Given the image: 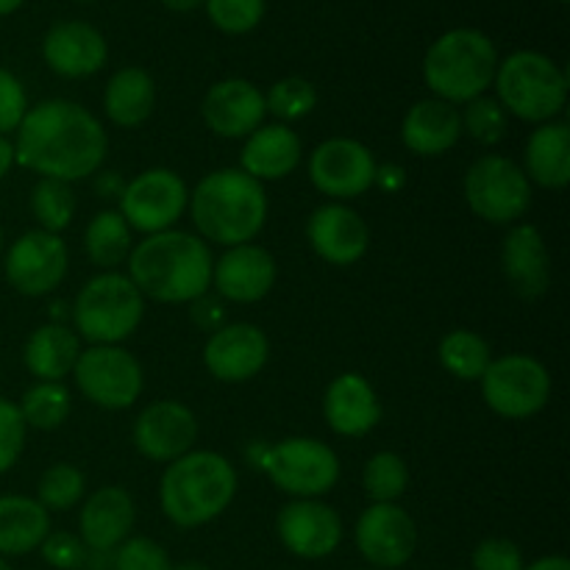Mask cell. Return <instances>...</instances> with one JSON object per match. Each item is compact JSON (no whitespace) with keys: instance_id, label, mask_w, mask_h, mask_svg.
I'll return each instance as SVG.
<instances>
[{"instance_id":"obj_34","label":"cell","mask_w":570,"mask_h":570,"mask_svg":"<svg viewBox=\"0 0 570 570\" xmlns=\"http://www.w3.org/2000/svg\"><path fill=\"white\" fill-rule=\"evenodd\" d=\"M17 406H20L26 426L50 432V429H59L70 417V390L61 382H37L31 390H26Z\"/></svg>"},{"instance_id":"obj_15","label":"cell","mask_w":570,"mask_h":570,"mask_svg":"<svg viewBox=\"0 0 570 570\" xmlns=\"http://www.w3.org/2000/svg\"><path fill=\"white\" fill-rule=\"evenodd\" d=\"M356 549L371 566L395 570L412 560L417 549V527L399 504H373L356 521Z\"/></svg>"},{"instance_id":"obj_44","label":"cell","mask_w":570,"mask_h":570,"mask_svg":"<svg viewBox=\"0 0 570 570\" xmlns=\"http://www.w3.org/2000/svg\"><path fill=\"white\" fill-rule=\"evenodd\" d=\"M28 111V95L14 72L0 67V137L17 131Z\"/></svg>"},{"instance_id":"obj_55","label":"cell","mask_w":570,"mask_h":570,"mask_svg":"<svg viewBox=\"0 0 570 570\" xmlns=\"http://www.w3.org/2000/svg\"><path fill=\"white\" fill-rule=\"evenodd\" d=\"M0 250H3V232H0Z\"/></svg>"},{"instance_id":"obj_46","label":"cell","mask_w":570,"mask_h":570,"mask_svg":"<svg viewBox=\"0 0 570 570\" xmlns=\"http://www.w3.org/2000/svg\"><path fill=\"white\" fill-rule=\"evenodd\" d=\"M189 306H193V309H189V317H193V323L200 328V332L212 334L220 326H226V309H223V301L209 298V293L195 298Z\"/></svg>"},{"instance_id":"obj_19","label":"cell","mask_w":570,"mask_h":570,"mask_svg":"<svg viewBox=\"0 0 570 570\" xmlns=\"http://www.w3.org/2000/svg\"><path fill=\"white\" fill-rule=\"evenodd\" d=\"M206 128L223 139H248L267 115L265 95L245 78H223L206 92L200 106Z\"/></svg>"},{"instance_id":"obj_41","label":"cell","mask_w":570,"mask_h":570,"mask_svg":"<svg viewBox=\"0 0 570 570\" xmlns=\"http://www.w3.org/2000/svg\"><path fill=\"white\" fill-rule=\"evenodd\" d=\"M170 554L150 538H128L115 549V570H173Z\"/></svg>"},{"instance_id":"obj_18","label":"cell","mask_w":570,"mask_h":570,"mask_svg":"<svg viewBox=\"0 0 570 570\" xmlns=\"http://www.w3.org/2000/svg\"><path fill=\"white\" fill-rule=\"evenodd\" d=\"M271 356L265 332L254 323H226L209 334L204 348V365L217 382L239 384L259 376Z\"/></svg>"},{"instance_id":"obj_47","label":"cell","mask_w":570,"mask_h":570,"mask_svg":"<svg viewBox=\"0 0 570 570\" xmlns=\"http://www.w3.org/2000/svg\"><path fill=\"white\" fill-rule=\"evenodd\" d=\"M404 181H406L404 167L384 165V167H376V178H373V187L384 189V193H395V189L404 187Z\"/></svg>"},{"instance_id":"obj_20","label":"cell","mask_w":570,"mask_h":570,"mask_svg":"<svg viewBox=\"0 0 570 570\" xmlns=\"http://www.w3.org/2000/svg\"><path fill=\"white\" fill-rule=\"evenodd\" d=\"M306 239L323 262L348 267L371 248V228L351 206L323 204L306 223Z\"/></svg>"},{"instance_id":"obj_5","label":"cell","mask_w":570,"mask_h":570,"mask_svg":"<svg viewBox=\"0 0 570 570\" xmlns=\"http://www.w3.org/2000/svg\"><path fill=\"white\" fill-rule=\"evenodd\" d=\"M499 70V50L488 33L476 28H454L445 31L423 59V81L434 98L445 104H468L493 87Z\"/></svg>"},{"instance_id":"obj_40","label":"cell","mask_w":570,"mask_h":570,"mask_svg":"<svg viewBox=\"0 0 570 570\" xmlns=\"http://www.w3.org/2000/svg\"><path fill=\"white\" fill-rule=\"evenodd\" d=\"M212 26L223 33H248L265 17V0H204Z\"/></svg>"},{"instance_id":"obj_2","label":"cell","mask_w":570,"mask_h":570,"mask_svg":"<svg viewBox=\"0 0 570 570\" xmlns=\"http://www.w3.org/2000/svg\"><path fill=\"white\" fill-rule=\"evenodd\" d=\"M212 271L209 243L178 228L150 234L128 254V278L159 304H193L212 289Z\"/></svg>"},{"instance_id":"obj_33","label":"cell","mask_w":570,"mask_h":570,"mask_svg":"<svg viewBox=\"0 0 570 570\" xmlns=\"http://www.w3.org/2000/svg\"><path fill=\"white\" fill-rule=\"evenodd\" d=\"M440 365L462 382H479L490 365V345L468 328H454L440 340Z\"/></svg>"},{"instance_id":"obj_9","label":"cell","mask_w":570,"mask_h":570,"mask_svg":"<svg viewBox=\"0 0 570 570\" xmlns=\"http://www.w3.org/2000/svg\"><path fill=\"white\" fill-rule=\"evenodd\" d=\"M465 200L476 217L493 226H507L532 206V181L523 167L507 156L490 154L473 161L465 173Z\"/></svg>"},{"instance_id":"obj_25","label":"cell","mask_w":570,"mask_h":570,"mask_svg":"<svg viewBox=\"0 0 570 570\" xmlns=\"http://www.w3.org/2000/svg\"><path fill=\"white\" fill-rule=\"evenodd\" d=\"M323 415L340 438H362L382 421V404L362 373H343L326 387Z\"/></svg>"},{"instance_id":"obj_1","label":"cell","mask_w":570,"mask_h":570,"mask_svg":"<svg viewBox=\"0 0 570 570\" xmlns=\"http://www.w3.org/2000/svg\"><path fill=\"white\" fill-rule=\"evenodd\" d=\"M109 137L98 117L72 100H42L17 128L14 161L42 178L72 184L100 170Z\"/></svg>"},{"instance_id":"obj_10","label":"cell","mask_w":570,"mask_h":570,"mask_svg":"<svg viewBox=\"0 0 570 570\" xmlns=\"http://www.w3.org/2000/svg\"><path fill=\"white\" fill-rule=\"evenodd\" d=\"M482 382L484 404L507 421H527L546 410L551 399L549 367L527 354L490 360Z\"/></svg>"},{"instance_id":"obj_53","label":"cell","mask_w":570,"mask_h":570,"mask_svg":"<svg viewBox=\"0 0 570 570\" xmlns=\"http://www.w3.org/2000/svg\"><path fill=\"white\" fill-rule=\"evenodd\" d=\"M173 570H209L206 566H200V562H184V566L173 568Z\"/></svg>"},{"instance_id":"obj_6","label":"cell","mask_w":570,"mask_h":570,"mask_svg":"<svg viewBox=\"0 0 570 570\" xmlns=\"http://www.w3.org/2000/svg\"><path fill=\"white\" fill-rule=\"evenodd\" d=\"M493 87L504 111L538 126L554 120L568 104V76L538 50H515L499 61Z\"/></svg>"},{"instance_id":"obj_56","label":"cell","mask_w":570,"mask_h":570,"mask_svg":"<svg viewBox=\"0 0 570 570\" xmlns=\"http://www.w3.org/2000/svg\"><path fill=\"white\" fill-rule=\"evenodd\" d=\"M560 3H568V0H560Z\"/></svg>"},{"instance_id":"obj_42","label":"cell","mask_w":570,"mask_h":570,"mask_svg":"<svg viewBox=\"0 0 570 570\" xmlns=\"http://www.w3.org/2000/svg\"><path fill=\"white\" fill-rule=\"evenodd\" d=\"M26 421L20 415V406L9 399H0V473L11 471L20 460L22 445H26Z\"/></svg>"},{"instance_id":"obj_8","label":"cell","mask_w":570,"mask_h":570,"mask_svg":"<svg viewBox=\"0 0 570 570\" xmlns=\"http://www.w3.org/2000/svg\"><path fill=\"white\" fill-rule=\"evenodd\" d=\"M256 468L295 499L326 495L340 479L337 454L315 438H287L276 445H259Z\"/></svg>"},{"instance_id":"obj_50","label":"cell","mask_w":570,"mask_h":570,"mask_svg":"<svg viewBox=\"0 0 570 570\" xmlns=\"http://www.w3.org/2000/svg\"><path fill=\"white\" fill-rule=\"evenodd\" d=\"M11 165H14V145L6 137H0V178L11 170Z\"/></svg>"},{"instance_id":"obj_30","label":"cell","mask_w":570,"mask_h":570,"mask_svg":"<svg viewBox=\"0 0 570 570\" xmlns=\"http://www.w3.org/2000/svg\"><path fill=\"white\" fill-rule=\"evenodd\" d=\"M50 534V515L37 499L0 495V557L31 554Z\"/></svg>"},{"instance_id":"obj_26","label":"cell","mask_w":570,"mask_h":570,"mask_svg":"<svg viewBox=\"0 0 570 570\" xmlns=\"http://www.w3.org/2000/svg\"><path fill=\"white\" fill-rule=\"evenodd\" d=\"M304 145L301 137L284 122L276 126H259L243 145L239 154V170L248 173L256 181H278L287 178L301 165Z\"/></svg>"},{"instance_id":"obj_22","label":"cell","mask_w":570,"mask_h":570,"mask_svg":"<svg viewBox=\"0 0 570 570\" xmlns=\"http://www.w3.org/2000/svg\"><path fill=\"white\" fill-rule=\"evenodd\" d=\"M42 56L50 70L61 78L95 76L109 59L104 33L81 20L56 22L42 42Z\"/></svg>"},{"instance_id":"obj_3","label":"cell","mask_w":570,"mask_h":570,"mask_svg":"<svg viewBox=\"0 0 570 570\" xmlns=\"http://www.w3.org/2000/svg\"><path fill=\"white\" fill-rule=\"evenodd\" d=\"M187 206L200 239L226 248L254 243L267 220L265 187L237 167L200 178Z\"/></svg>"},{"instance_id":"obj_29","label":"cell","mask_w":570,"mask_h":570,"mask_svg":"<svg viewBox=\"0 0 570 570\" xmlns=\"http://www.w3.org/2000/svg\"><path fill=\"white\" fill-rule=\"evenodd\" d=\"M22 356L28 373L39 382H65L81 356V340L65 323H45L28 337Z\"/></svg>"},{"instance_id":"obj_39","label":"cell","mask_w":570,"mask_h":570,"mask_svg":"<svg viewBox=\"0 0 570 570\" xmlns=\"http://www.w3.org/2000/svg\"><path fill=\"white\" fill-rule=\"evenodd\" d=\"M462 134L482 145H499L507 134V111L495 98L479 95L468 100L465 111L460 115Z\"/></svg>"},{"instance_id":"obj_7","label":"cell","mask_w":570,"mask_h":570,"mask_svg":"<svg viewBox=\"0 0 570 570\" xmlns=\"http://www.w3.org/2000/svg\"><path fill=\"white\" fill-rule=\"evenodd\" d=\"M70 315L78 340L92 345H120L142 323L145 298L131 278L106 271L83 284Z\"/></svg>"},{"instance_id":"obj_54","label":"cell","mask_w":570,"mask_h":570,"mask_svg":"<svg viewBox=\"0 0 570 570\" xmlns=\"http://www.w3.org/2000/svg\"><path fill=\"white\" fill-rule=\"evenodd\" d=\"M0 570H11V568H9V562H6L3 557H0Z\"/></svg>"},{"instance_id":"obj_21","label":"cell","mask_w":570,"mask_h":570,"mask_svg":"<svg viewBox=\"0 0 570 570\" xmlns=\"http://www.w3.org/2000/svg\"><path fill=\"white\" fill-rule=\"evenodd\" d=\"M278 276L276 259L267 248L254 243L234 245L220 259L215 262L212 271V284L217 295L232 304H256L273 289Z\"/></svg>"},{"instance_id":"obj_31","label":"cell","mask_w":570,"mask_h":570,"mask_svg":"<svg viewBox=\"0 0 570 570\" xmlns=\"http://www.w3.org/2000/svg\"><path fill=\"white\" fill-rule=\"evenodd\" d=\"M156 83L142 67H122L109 78L104 92V111L115 126L137 128L154 115Z\"/></svg>"},{"instance_id":"obj_35","label":"cell","mask_w":570,"mask_h":570,"mask_svg":"<svg viewBox=\"0 0 570 570\" xmlns=\"http://www.w3.org/2000/svg\"><path fill=\"white\" fill-rule=\"evenodd\" d=\"M76 193L70 184L56 181V178H39L31 189V212L39 220L42 232L61 234L76 217Z\"/></svg>"},{"instance_id":"obj_13","label":"cell","mask_w":570,"mask_h":570,"mask_svg":"<svg viewBox=\"0 0 570 570\" xmlns=\"http://www.w3.org/2000/svg\"><path fill=\"white\" fill-rule=\"evenodd\" d=\"M376 167L371 148L348 137L326 139L309 156L312 184L326 198H337V204L365 195L373 187Z\"/></svg>"},{"instance_id":"obj_12","label":"cell","mask_w":570,"mask_h":570,"mask_svg":"<svg viewBox=\"0 0 570 570\" xmlns=\"http://www.w3.org/2000/svg\"><path fill=\"white\" fill-rule=\"evenodd\" d=\"M189 189L178 173L167 167H154L122 187L120 215L131 228L142 232L145 237L159 232H170L181 215L187 212Z\"/></svg>"},{"instance_id":"obj_4","label":"cell","mask_w":570,"mask_h":570,"mask_svg":"<svg viewBox=\"0 0 570 570\" xmlns=\"http://www.w3.org/2000/svg\"><path fill=\"white\" fill-rule=\"evenodd\" d=\"M237 495V471L215 451H189L165 468L159 504L167 521L181 529L204 527L232 507Z\"/></svg>"},{"instance_id":"obj_43","label":"cell","mask_w":570,"mask_h":570,"mask_svg":"<svg viewBox=\"0 0 570 570\" xmlns=\"http://www.w3.org/2000/svg\"><path fill=\"white\" fill-rule=\"evenodd\" d=\"M39 551H42V560L56 570H78L87 562V546L78 534L70 532H50Z\"/></svg>"},{"instance_id":"obj_48","label":"cell","mask_w":570,"mask_h":570,"mask_svg":"<svg viewBox=\"0 0 570 570\" xmlns=\"http://www.w3.org/2000/svg\"><path fill=\"white\" fill-rule=\"evenodd\" d=\"M122 187H126V184L120 181V176H117V173H104V176H98V193L106 195V198L120 200Z\"/></svg>"},{"instance_id":"obj_11","label":"cell","mask_w":570,"mask_h":570,"mask_svg":"<svg viewBox=\"0 0 570 570\" xmlns=\"http://www.w3.org/2000/svg\"><path fill=\"white\" fill-rule=\"evenodd\" d=\"M83 399L104 410H128L142 395V365L120 345H89L72 367Z\"/></svg>"},{"instance_id":"obj_38","label":"cell","mask_w":570,"mask_h":570,"mask_svg":"<svg viewBox=\"0 0 570 570\" xmlns=\"http://www.w3.org/2000/svg\"><path fill=\"white\" fill-rule=\"evenodd\" d=\"M267 115L278 117V120H301V117L312 115L317 106V89L315 83L306 81V78L289 76L282 78L271 87V92L265 95Z\"/></svg>"},{"instance_id":"obj_27","label":"cell","mask_w":570,"mask_h":570,"mask_svg":"<svg viewBox=\"0 0 570 570\" xmlns=\"http://www.w3.org/2000/svg\"><path fill=\"white\" fill-rule=\"evenodd\" d=\"M460 109L440 98L417 100L401 122V139L415 156H443L460 142Z\"/></svg>"},{"instance_id":"obj_17","label":"cell","mask_w":570,"mask_h":570,"mask_svg":"<svg viewBox=\"0 0 570 570\" xmlns=\"http://www.w3.org/2000/svg\"><path fill=\"white\" fill-rule=\"evenodd\" d=\"M276 532L284 549L301 560H323L334 554L343 540V521L337 510L317 499H295L282 507Z\"/></svg>"},{"instance_id":"obj_28","label":"cell","mask_w":570,"mask_h":570,"mask_svg":"<svg viewBox=\"0 0 570 570\" xmlns=\"http://www.w3.org/2000/svg\"><path fill=\"white\" fill-rule=\"evenodd\" d=\"M523 173L546 189H562L570 181V126L566 120L540 122L527 142Z\"/></svg>"},{"instance_id":"obj_32","label":"cell","mask_w":570,"mask_h":570,"mask_svg":"<svg viewBox=\"0 0 570 570\" xmlns=\"http://www.w3.org/2000/svg\"><path fill=\"white\" fill-rule=\"evenodd\" d=\"M83 245H87V254L92 259V265L104 267L106 271H115L131 254V226L122 220V215L117 209L98 212V215L89 220L87 234H83Z\"/></svg>"},{"instance_id":"obj_24","label":"cell","mask_w":570,"mask_h":570,"mask_svg":"<svg viewBox=\"0 0 570 570\" xmlns=\"http://www.w3.org/2000/svg\"><path fill=\"white\" fill-rule=\"evenodd\" d=\"M501 265H504V276L510 287L515 289L521 298L538 301L549 293L551 284V259L546 239L538 226L532 223H521V226L510 228L501 248Z\"/></svg>"},{"instance_id":"obj_51","label":"cell","mask_w":570,"mask_h":570,"mask_svg":"<svg viewBox=\"0 0 570 570\" xmlns=\"http://www.w3.org/2000/svg\"><path fill=\"white\" fill-rule=\"evenodd\" d=\"M161 6L170 11H178V14H187V11H195L198 6H204V0H161Z\"/></svg>"},{"instance_id":"obj_36","label":"cell","mask_w":570,"mask_h":570,"mask_svg":"<svg viewBox=\"0 0 570 570\" xmlns=\"http://www.w3.org/2000/svg\"><path fill=\"white\" fill-rule=\"evenodd\" d=\"M362 484H365L373 504H395L406 493L410 468L393 451H379L376 456L367 460L365 473H362Z\"/></svg>"},{"instance_id":"obj_23","label":"cell","mask_w":570,"mask_h":570,"mask_svg":"<svg viewBox=\"0 0 570 570\" xmlns=\"http://www.w3.org/2000/svg\"><path fill=\"white\" fill-rule=\"evenodd\" d=\"M137 521V507L134 499L122 488H100L83 501L78 529H81V543L95 554H109L122 540L131 534Z\"/></svg>"},{"instance_id":"obj_16","label":"cell","mask_w":570,"mask_h":570,"mask_svg":"<svg viewBox=\"0 0 570 570\" xmlns=\"http://www.w3.org/2000/svg\"><path fill=\"white\" fill-rule=\"evenodd\" d=\"M198 440V417L181 401H154L134 421V445L145 460L167 462L189 454Z\"/></svg>"},{"instance_id":"obj_52","label":"cell","mask_w":570,"mask_h":570,"mask_svg":"<svg viewBox=\"0 0 570 570\" xmlns=\"http://www.w3.org/2000/svg\"><path fill=\"white\" fill-rule=\"evenodd\" d=\"M22 3H26V0H0V17H6V14H14V11L20 9Z\"/></svg>"},{"instance_id":"obj_49","label":"cell","mask_w":570,"mask_h":570,"mask_svg":"<svg viewBox=\"0 0 570 570\" xmlns=\"http://www.w3.org/2000/svg\"><path fill=\"white\" fill-rule=\"evenodd\" d=\"M523 570H570V562L566 557H543V560L523 566Z\"/></svg>"},{"instance_id":"obj_37","label":"cell","mask_w":570,"mask_h":570,"mask_svg":"<svg viewBox=\"0 0 570 570\" xmlns=\"http://www.w3.org/2000/svg\"><path fill=\"white\" fill-rule=\"evenodd\" d=\"M87 493V479L70 462H56L42 473L37 488V501L48 512H67L81 504Z\"/></svg>"},{"instance_id":"obj_45","label":"cell","mask_w":570,"mask_h":570,"mask_svg":"<svg viewBox=\"0 0 570 570\" xmlns=\"http://www.w3.org/2000/svg\"><path fill=\"white\" fill-rule=\"evenodd\" d=\"M473 570H523V554L512 540H482L473 551Z\"/></svg>"},{"instance_id":"obj_14","label":"cell","mask_w":570,"mask_h":570,"mask_svg":"<svg viewBox=\"0 0 570 570\" xmlns=\"http://www.w3.org/2000/svg\"><path fill=\"white\" fill-rule=\"evenodd\" d=\"M70 254L59 234L26 232L6 254V282L28 298L48 295L65 282Z\"/></svg>"}]
</instances>
